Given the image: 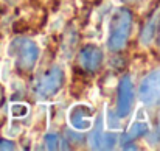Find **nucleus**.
Listing matches in <instances>:
<instances>
[{"label": "nucleus", "instance_id": "f257e3e1", "mask_svg": "<svg viewBox=\"0 0 160 151\" xmlns=\"http://www.w3.org/2000/svg\"><path fill=\"white\" fill-rule=\"evenodd\" d=\"M132 13L128 8H118L110 16L109 33H107V49L110 51H121L131 36L132 31Z\"/></svg>", "mask_w": 160, "mask_h": 151}, {"label": "nucleus", "instance_id": "f03ea898", "mask_svg": "<svg viewBox=\"0 0 160 151\" xmlns=\"http://www.w3.org/2000/svg\"><path fill=\"white\" fill-rule=\"evenodd\" d=\"M8 53L11 55V58H14L19 69H22L23 72H31L39 61L41 47L30 38H17L9 44Z\"/></svg>", "mask_w": 160, "mask_h": 151}, {"label": "nucleus", "instance_id": "7ed1b4c3", "mask_svg": "<svg viewBox=\"0 0 160 151\" xmlns=\"http://www.w3.org/2000/svg\"><path fill=\"white\" fill-rule=\"evenodd\" d=\"M64 83H65L64 69L59 67V65H54L48 72L42 73L34 81L33 91H34V94H36L38 98H48V97L56 95L62 89Z\"/></svg>", "mask_w": 160, "mask_h": 151}, {"label": "nucleus", "instance_id": "20e7f679", "mask_svg": "<svg viewBox=\"0 0 160 151\" xmlns=\"http://www.w3.org/2000/svg\"><path fill=\"white\" fill-rule=\"evenodd\" d=\"M134 104V84L131 75H123L118 81L117 87V103H115V114L118 118H126L132 112Z\"/></svg>", "mask_w": 160, "mask_h": 151}, {"label": "nucleus", "instance_id": "39448f33", "mask_svg": "<svg viewBox=\"0 0 160 151\" xmlns=\"http://www.w3.org/2000/svg\"><path fill=\"white\" fill-rule=\"evenodd\" d=\"M93 118H95V111L92 106H89L86 103H76L67 112L68 125L76 133L89 131L93 126Z\"/></svg>", "mask_w": 160, "mask_h": 151}, {"label": "nucleus", "instance_id": "423d86ee", "mask_svg": "<svg viewBox=\"0 0 160 151\" xmlns=\"http://www.w3.org/2000/svg\"><path fill=\"white\" fill-rule=\"evenodd\" d=\"M138 98L145 106H154L160 101V70L148 73L138 86Z\"/></svg>", "mask_w": 160, "mask_h": 151}, {"label": "nucleus", "instance_id": "0eeeda50", "mask_svg": "<svg viewBox=\"0 0 160 151\" xmlns=\"http://www.w3.org/2000/svg\"><path fill=\"white\" fill-rule=\"evenodd\" d=\"M95 128L92 126V133L89 137V147L92 150H112L115 147V143L118 142L117 134L113 133H107L104 128V120L101 117H98L97 120H93Z\"/></svg>", "mask_w": 160, "mask_h": 151}, {"label": "nucleus", "instance_id": "6e6552de", "mask_svg": "<svg viewBox=\"0 0 160 151\" xmlns=\"http://www.w3.org/2000/svg\"><path fill=\"white\" fill-rule=\"evenodd\" d=\"M103 59H104V55H103L101 49L93 44L84 45L78 53V62L87 72H97L101 67Z\"/></svg>", "mask_w": 160, "mask_h": 151}, {"label": "nucleus", "instance_id": "1a4fd4ad", "mask_svg": "<svg viewBox=\"0 0 160 151\" xmlns=\"http://www.w3.org/2000/svg\"><path fill=\"white\" fill-rule=\"evenodd\" d=\"M159 22H160V11L157 13H154V16L146 22V25L143 27V31H142V34H140V42L143 44V45H149L154 39H156V36H157V30H159Z\"/></svg>", "mask_w": 160, "mask_h": 151}, {"label": "nucleus", "instance_id": "9d476101", "mask_svg": "<svg viewBox=\"0 0 160 151\" xmlns=\"http://www.w3.org/2000/svg\"><path fill=\"white\" fill-rule=\"evenodd\" d=\"M148 131H149V123H148L146 120L137 118V120L129 126V129L124 133V136L121 137V142H123V143H128V142H131V140H135V139L145 136Z\"/></svg>", "mask_w": 160, "mask_h": 151}, {"label": "nucleus", "instance_id": "9b49d317", "mask_svg": "<svg viewBox=\"0 0 160 151\" xmlns=\"http://www.w3.org/2000/svg\"><path fill=\"white\" fill-rule=\"evenodd\" d=\"M28 112H30V109L23 103H14L9 106V115L12 118H23L28 115Z\"/></svg>", "mask_w": 160, "mask_h": 151}, {"label": "nucleus", "instance_id": "f8f14e48", "mask_svg": "<svg viewBox=\"0 0 160 151\" xmlns=\"http://www.w3.org/2000/svg\"><path fill=\"white\" fill-rule=\"evenodd\" d=\"M44 145H45L47 150H52V151L58 150V148H61V139H59L58 134L48 133V134H45V137H44Z\"/></svg>", "mask_w": 160, "mask_h": 151}, {"label": "nucleus", "instance_id": "ddd939ff", "mask_svg": "<svg viewBox=\"0 0 160 151\" xmlns=\"http://www.w3.org/2000/svg\"><path fill=\"white\" fill-rule=\"evenodd\" d=\"M16 145L9 139H0V150H14Z\"/></svg>", "mask_w": 160, "mask_h": 151}]
</instances>
